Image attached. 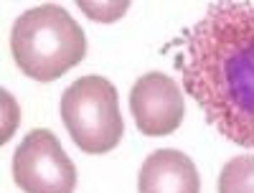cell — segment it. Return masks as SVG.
Here are the masks:
<instances>
[{"label": "cell", "mask_w": 254, "mask_h": 193, "mask_svg": "<svg viewBox=\"0 0 254 193\" xmlns=\"http://www.w3.org/2000/svg\"><path fill=\"white\" fill-rule=\"evenodd\" d=\"M176 66L219 135L254 147V3H211L183 33Z\"/></svg>", "instance_id": "cell-1"}, {"label": "cell", "mask_w": 254, "mask_h": 193, "mask_svg": "<svg viewBox=\"0 0 254 193\" xmlns=\"http://www.w3.org/2000/svg\"><path fill=\"white\" fill-rule=\"evenodd\" d=\"M10 49L15 66L36 81H56L81 64L87 38L61 5L46 3L20 13L13 23Z\"/></svg>", "instance_id": "cell-2"}, {"label": "cell", "mask_w": 254, "mask_h": 193, "mask_svg": "<svg viewBox=\"0 0 254 193\" xmlns=\"http://www.w3.org/2000/svg\"><path fill=\"white\" fill-rule=\"evenodd\" d=\"M61 120L76 147L87 155L110 153L125 135L115 84L97 74L76 79L64 92Z\"/></svg>", "instance_id": "cell-3"}, {"label": "cell", "mask_w": 254, "mask_h": 193, "mask_svg": "<svg viewBox=\"0 0 254 193\" xmlns=\"http://www.w3.org/2000/svg\"><path fill=\"white\" fill-rule=\"evenodd\" d=\"M13 181L23 193H74L76 168L51 130H31L13 155Z\"/></svg>", "instance_id": "cell-4"}, {"label": "cell", "mask_w": 254, "mask_h": 193, "mask_svg": "<svg viewBox=\"0 0 254 193\" xmlns=\"http://www.w3.org/2000/svg\"><path fill=\"white\" fill-rule=\"evenodd\" d=\"M130 110L140 135L145 137L173 135L186 115L183 92L168 74L147 71L132 84Z\"/></svg>", "instance_id": "cell-5"}, {"label": "cell", "mask_w": 254, "mask_h": 193, "mask_svg": "<svg viewBox=\"0 0 254 193\" xmlns=\"http://www.w3.org/2000/svg\"><path fill=\"white\" fill-rule=\"evenodd\" d=\"M140 193H201L198 170L186 153L181 150H155L145 158L140 176Z\"/></svg>", "instance_id": "cell-6"}, {"label": "cell", "mask_w": 254, "mask_h": 193, "mask_svg": "<svg viewBox=\"0 0 254 193\" xmlns=\"http://www.w3.org/2000/svg\"><path fill=\"white\" fill-rule=\"evenodd\" d=\"M219 193H254V155L231 158L219 173Z\"/></svg>", "instance_id": "cell-7"}]
</instances>
